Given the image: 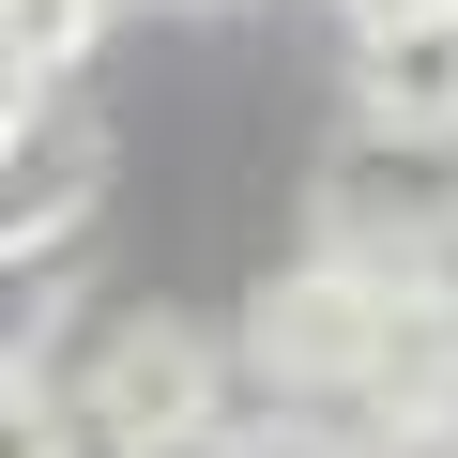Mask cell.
Instances as JSON below:
<instances>
[{
	"mask_svg": "<svg viewBox=\"0 0 458 458\" xmlns=\"http://www.w3.org/2000/svg\"><path fill=\"white\" fill-rule=\"evenodd\" d=\"M77 428L107 458H199L214 443V336L199 321H123L77 367Z\"/></svg>",
	"mask_w": 458,
	"mask_h": 458,
	"instance_id": "1",
	"label": "cell"
},
{
	"mask_svg": "<svg viewBox=\"0 0 458 458\" xmlns=\"http://www.w3.org/2000/svg\"><path fill=\"white\" fill-rule=\"evenodd\" d=\"M352 123H367L382 153H443V138H458V16L352 31Z\"/></svg>",
	"mask_w": 458,
	"mask_h": 458,
	"instance_id": "2",
	"label": "cell"
},
{
	"mask_svg": "<svg viewBox=\"0 0 458 458\" xmlns=\"http://www.w3.org/2000/svg\"><path fill=\"white\" fill-rule=\"evenodd\" d=\"M92 199H107V123L47 92L16 138H0V260H16V245H62Z\"/></svg>",
	"mask_w": 458,
	"mask_h": 458,
	"instance_id": "3",
	"label": "cell"
},
{
	"mask_svg": "<svg viewBox=\"0 0 458 458\" xmlns=\"http://www.w3.org/2000/svg\"><path fill=\"white\" fill-rule=\"evenodd\" d=\"M62 321H77V260L62 245H16V260H0V367H47Z\"/></svg>",
	"mask_w": 458,
	"mask_h": 458,
	"instance_id": "4",
	"label": "cell"
},
{
	"mask_svg": "<svg viewBox=\"0 0 458 458\" xmlns=\"http://www.w3.org/2000/svg\"><path fill=\"white\" fill-rule=\"evenodd\" d=\"M0 47H16V62H31L47 92H62V77H77V62L107 47V0H0Z\"/></svg>",
	"mask_w": 458,
	"mask_h": 458,
	"instance_id": "5",
	"label": "cell"
},
{
	"mask_svg": "<svg viewBox=\"0 0 458 458\" xmlns=\"http://www.w3.org/2000/svg\"><path fill=\"white\" fill-rule=\"evenodd\" d=\"M0 458H77V397H47V367H0Z\"/></svg>",
	"mask_w": 458,
	"mask_h": 458,
	"instance_id": "6",
	"label": "cell"
},
{
	"mask_svg": "<svg viewBox=\"0 0 458 458\" xmlns=\"http://www.w3.org/2000/svg\"><path fill=\"white\" fill-rule=\"evenodd\" d=\"M199 458H352V428H321V412H291V397H276V412H245V428H214Z\"/></svg>",
	"mask_w": 458,
	"mask_h": 458,
	"instance_id": "7",
	"label": "cell"
},
{
	"mask_svg": "<svg viewBox=\"0 0 458 458\" xmlns=\"http://www.w3.org/2000/svg\"><path fill=\"white\" fill-rule=\"evenodd\" d=\"M352 458H458V412H382L352 428Z\"/></svg>",
	"mask_w": 458,
	"mask_h": 458,
	"instance_id": "8",
	"label": "cell"
},
{
	"mask_svg": "<svg viewBox=\"0 0 458 458\" xmlns=\"http://www.w3.org/2000/svg\"><path fill=\"white\" fill-rule=\"evenodd\" d=\"M31 107H47V77H31V62H16V47H0V138H16V123H31Z\"/></svg>",
	"mask_w": 458,
	"mask_h": 458,
	"instance_id": "9",
	"label": "cell"
},
{
	"mask_svg": "<svg viewBox=\"0 0 458 458\" xmlns=\"http://www.w3.org/2000/svg\"><path fill=\"white\" fill-rule=\"evenodd\" d=\"M352 31H397V16H458V0H336Z\"/></svg>",
	"mask_w": 458,
	"mask_h": 458,
	"instance_id": "10",
	"label": "cell"
}]
</instances>
